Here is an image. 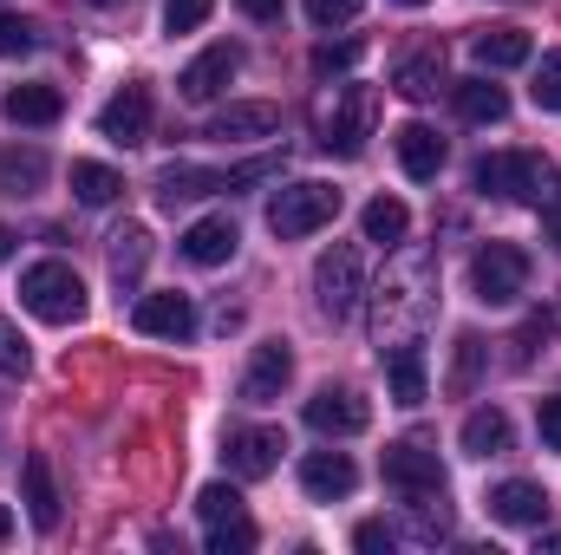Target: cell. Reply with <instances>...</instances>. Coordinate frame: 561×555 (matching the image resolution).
<instances>
[{
	"mask_svg": "<svg viewBox=\"0 0 561 555\" xmlns=\"http://www.w3.org/2000/svg\"><path fill=\"white\" fill-rule=\"evenodd\" d=\"M287 380H294V347H287V340H262L255 360H249V373H242V406H268V399H280Z\"/></svg>",
	"mask_w": 561,
	"mask_h": 555,
	"instance_id": "10",
	"label": "cell"
},
{
	"mask_svg": "<svg viewBox=\"0 0 561 555\" xmlns=\"http://www.w3.org/2000/svg\"><path fill=\"white\" fill-rule=\"evenodd\" d=\"M450 99H457V112H463L470 125H503V118H510V92L490 86V79H457Z\"/></svg>",
	"mask_w": 561,
	"mask_h": 555,
	"instance_id": "23",
	"label": "cell"
},
{
	"mask_svg": "<svg viewBox=\"0 0 561 555\" xmlns=\"http://www.w3.org/2000/svg\"><path fill=\"white\" fill-rule=\"evenodd\" d=\"M92 7H125V0H92Z\"/></svg>",
	"mask_w": 561,
	"mask_h": 555,
	"instance_id": "45",
	"label": "cell"
},
{
	"mask_svg": "<svg viewBox=\"0 0 561 555\" xmlns=\"http://www.w3.org/2000/svg\"><path fill=\"white\" fill-rule=\"evenodd\" d=\"M131 327L150 333V340H190L196 333V307H190V294H144L138 307H131Z\"/></svg>",
	"mask_w": 561,
	"mask_h": 555,
	"instance_id": "11",
	"label": "cell"
},
{
	"mask_svg": "<svg viewBox=\"0 0 561 555\" xmlns=\"http://www.w3.org/2000/svg\"><path fill=\"white\" fill-rule=\"evenodd\" d=\"M373 125H379V92L373 86H346L333 99V112L320 118V150L327 157H359L366 138H373Z\"/></svg>",
	"mask_w": 561,
	"mask_h": 555,
	"instance_id": "4",
	"label": "cell"
},
{
	"mask_svg": "<svg viewBox=\"0 0 561 555\" xmlns=\"http://www.w3.org/2000/svg\"><path fill=\"white\" fill-rule=\"evenodd\" d=\"M470 53H477V66L483 72H510V66H529V33L523 26H490V33H477L470 39Z\"/></svg>",
	"mask_w": 561,
	"mask_h": 555,
	"instance_id": "21",
	"label": "cell"
},
{
	"mask_svg": "<svg viewBox=\"0 0 561 555\" xmlns=\"http://www.w3.org/2000/svg\"><path fill=\"white\" fill-rule=\"evenodd\" d=\"M7 256H13V229L0 223V269H7Z\"/></svg>",
	"mask_w": 561,
	"mask_h": 555,
	"instance_id": "43",
	"label": "cell"
},
{
	"mask_svg": "<svg viewBox=\"0 0 561 555\" xmlns=\"http://www.w3.org/2000/svg\"><path fill=\"white\" fill-rule=\"evenodd\" d=\"M268 132H280V105H268V99H236V105H222V112L203 125V138H216V144L268 138Z\"/></svg>",
	"mask_w": 561,
	"mask_h": 555,
	"instance_id": "14",
	"label": "cell"
},
{
	"mask_svg": "<svg viewBox=\"0 0 561 555\" xmlns=\"http://www.w3.org/2000/svg\"><path fill=\"white\" fill-rule=\"evenodd\" d=\"M26 366H33V353H26V340H20V327H13V320H0V373H13V380H26Z\"/></svg>",
	"mask_w": 561,
	"mask_h": 555,
	"instance_id": "37",
	"label": "cell"
},
{
	"mask_svg": "<svg viewBox=\"0 0 561 555\" xmlns=\"http://www.w3.org/2000/svg\"><path fill=\"white\" fill-rule=\"evenodd\" d=\"M249 550H255V523H249V517L209 523V555H249Z\"/></svg>",
	"mask_w": 561,
	"mask_h": 555,
	"instance_id": "31",
	"label": "cell"
},
{
	"mask_svg": "<svg viewBox=\"0 0 561 555\" xmlns=\"http://www.w3.org/2000/svg\"><path fill=\"white\" fill-rule=\"evenodd\" d=\"M216 190H229V170H203V163H163V177H157V196L176 209V203H196V196H216Z\"/></svg>",
	"mask_w": 561,
	"mask_h": 555,
	"instance_id": "19",
	"label": "cell"
},
{
	"mask_svg": "<svg viewBox=\"0 0 561 555\" xmlns=\"http://www.w3.org/2000/svg\"><path fill=\"white\" fill-rule=\"evenodd\" d=\"M236 7H242L249 20H262V26H275L280 20V0H236Z\"/></svg>",
	"mask_w": 561,
	"mask_h": 555,
	"instance_id": "42",
	"label": "cell"
},
{
	"mask_svg": "<svg viewBox=\"0 0 561 555\" xmlns=\"http://www.w3.org/2000/svg\"><path fill=\"white\" fill-rule=\"evenodd\" d=\"M536 105L542 112H561V53H542V66H536Z\"/></svg>",
	"mask_w": 561,
	"mask_h": 555,
	"instance_id": "35",
	"label": "cell"
},
{
	"mask_svg": "<svg viewBox=\"0 0 561 555\" xmlns=\"http://www.w3.org/2000/svg\"><path fill=\"white\" fill-rule=\"evenodd\" d=\"M386 484L412 503V497H444V464H437V451H424V444H392L386 451Z\"/></svg>",
	"mask_w": 561,
	"mask_h": 555,
	"instance_id": "7",
	"label": "cell"
},
{
	"mask_svg": "<svg viewBox=\"0 0 561 555\" xmlns=\"http://www.w3.org/2000/svg\"><path fill=\"white\" fill-rule=\"evenodd\" d=\"M490 517L510 523V530H542V517H549V490L529 484V477H510V484L490 490Z\"/></svg>",
	"mask_w": 561,
	"mask_h": 555,
	"instance_id": "13",
	"label": "cell"
},
{
	"mask_svg": "<svg viewBox=\"0 0 561 555\" xmlns=\"http://www.w3.org/2000/svg\"><path fill=\"white\" fill-rule=\"evenodd\" d=\"M477 360H483V340H477V333H463V340H457V373H450V393H470Z\"/></svg>",
	"mask_w": 561,
	"mask_h": 555,
	"instance_id": "38",
	"label": "cell"
},
{
	"mask_svg": "<svg viewBox=\"0 0 561 555\" xmlns=\"http://www.w3.org/2000/svg\"><path fill=\"white\" fill-rule=\"evenodd\" d=\"M463 451H470V457H503V451H510V418L496 412V406L470 412L463 418Z\"/></svg>",
	"mask_w": 561,
	"mask_h": 555,
	"instance_id": "28",
	"label": "cell"
},
{
	"mask_svg": "<svg viewBox=\"0 0 561 555\" xmlns=\"http://www.w3.org/2000/svg\"><path fill=\"white\" fill-rule=\"evenodd\" d=\"M386 380H392V406H424V353L405 340V347H392L386 353Z\"/></svg>",
	"mask_w": 561,
	"mask_h": 555,
	"instance_id": "26",
	"label": "cell"
},
{
	"mask_svg": "<svg viewBox=\"0 0 561 555\" xmlns=\"http://www.w3.org/2000/svg\"><path fill=\"white\" fill-rule=\"evenodd\" d=\"M353 484H359V471H353L346 451H307V457H300V490H307V497L333 503V497H353Z\"/></svg>",
	"mask_w": 561,
	"mask_h": 555,
	"instance_id": "16",
	"label": "cell"
},
{
	"mask_svg": "<svg viewBox=\"0 0 561 555\" xmlns=\"http://www.w3.org/2000/svg\"><path fill=\"white\" fill-rule=\"evenodd\" d=\"M99 138H112L118 150H131V144L150 138V86H125V92H112L105 99V112H99Z\"/></svg>",
	"mask_w": 561,
	"mask_h": 555,
	"instance_id": "8",
	"label": "cell"
},
{
	"mask_svg": "<svg viewBox=\"0 0 561 555\" xmlns=\"http://www.w3.org/2000/svg\"><path fill=\"white\" fill-rule=\"evenodd\" d=\"M392 86H399V99H437V86H444V59L437 53H412V59H399V72H392Z\"/></svg>",
	"mask_w": 561,
	"mask_h": 555,
	"instance_id": "27",
	"label": "cell"
},
{
	"mask_svg": "<svg viewBox=\"0 0 561 555\" xmlns=\"http://www.w3.org/2000/svg\"><path fill=\"white\" fill-rule=\"evenodd\" d=\"M333 216H340V190L333 183H313V177L275 190V203H268V229H275L280 242H300V236L327 229Z\"/></svg>",
	"mask_w": 561,
	"mask_h": 555,
	"instance_id": "3",
	"label": "cell"
},
{
	"mask_svg": "<svg viewBox=\"0 0 561 555\" xmlns=\"http://www.w3.org/2000/svg\"><path fill=\"white\" fill-rule=\"evenodd\" d=\"M536 431H542L549 451H561V399H542V406H536Z\"/></svg>",
	"mask_w": 561,
	"mask_h": 555,
	"instance_id": "41",
	"label": "cell"
},
{
	"mask_svg": "<svg viewBox=\"0 0 561 555\" xmlns=\"http://www.w3.org/2000/svg\"><path fill=\"white\" fill-rule=\"evenodd\" d=\"M359 229H366V242L399 249V242L412 236V209H405L399 196H373V203H366V216H359Z\"/></svg>",
	"mask_w": 561,
	"mask_h": 555,
	"instance_id": "25",
	"label": "cell"
},
{
	"mask_svg": "<svg viewBox=\"0 0 561 555\" xmlns=\"http://www.w3.org/2000/svg\"><path fill=\"white\" fill-rule=\"evenodd\" d=\"M26 53H33V20L0 13V59H26Z\"/></svg>",
	"mask_w": 561,
	"mask_h": 555,
	"instance_id": "36",
	"label": "cell"
},
{
	"mask_svg": "<svg viewBox=\"0 0 561 555\" xmlns=\"http://www.w3.org/2000/svg\"><path fill=\"white\" fill-rule=\"evenodd\" d=\"M196 517H203V523L242 517V490H236V484H203V490H196Z\"/></svg>",
	"mask_w": 561,
	"mask_h": 555,
	"instance_id": "30",
	"label": "cell"
},
{
	"mask_svg": "<svg viewBox=\"0 0 561 555\" xmlns=\"http://www.w3.org/2000/svg\"><path fill=\"white\" fill-rule=\"evenodd\" d=\"M176 249H183V262H196V269H222V262L242 249V229H236V216H196Z\"/></svg>",
	"mask_w": 561,
	"mask_h": 555,
	"instance_id": "12",
	"label": "cell"
},
{
	"mask_svg": "<svg viewBox=\"0 0 561 555\" xmlns=\"http://www.w3.org/2000/svg\"><path fill=\"white\" fill-rule=\"evenodd\" d=\"M7 536H13V510H0V543H7Z\"/></svg>",
	"mask_w": 561,
	"mask_h": 555,
	"instance_id": "44",
	"label": "cell"
},
{
	"mask_svg": "<svg viewBox=\"0 0 561 555\" xmlns=\"http://www.w3.org/2000/svg\"><path fill=\"white\" fill-rule=\"evenodd\" d=\"M359 53H366L359 39H320V46H313V72H353Z\"/></svg>",
	"mask_w": 561,
	"mask_h": 555,
	"instance_id": "33",
	"label": "cell"
},
{
	"mask_svg": "<svg viewBox=\"0 0 561 555\" xmlns=\"http://www.w3.org/2000/svg\"><path fill=\"white\" fill-rule=\"evenodd\" d=\"M39 177H46V157H39V150H7V157H0V183H7V190H33Z\"/></svg>",
	"mask_w": 561,
	"mask_h": 555,
	"instance_id": "32",
	"label": "cell"
},
{
	"mask_svg": "<svg viewBox=\"0 0 561 555\" xmlns=\"http://www.w3.org/2000/svg\"><path fill=\"white\" fill-rule=\"evenodd\" d=\"M59 112H66V99H59L53 86H13V92L0 99V118H7V125H26V132L59 125Z\"/></svg>",
	"mask_w": 561,
	"mask_h": 555,
	"instance_id": "18",
	"label": "cell"
},
{
	"mask_svg": "<svg viewBox=\"0 0 561 555\" xmlns=\"http://www.w3.org/2000/svg\"><path fill=\"white\" fill-rule=\"evenodd\" d=\"M105 256H112V281L131 294V287L144 281V269H150V229H144V223L112 229V249H105Z\"/></svg>",
	"mask_w": 561,
	"mask_h": 555,
	"instance_id": "22",
	"label": "cell"
},
{
	"mask_svg": "<svg viewBox=\"0 0 561 555\" xmlns=\"http://www.w3.org/2000/svg\"><path fill=\"white\" fill-rule=\"evenodd\" d=\"M353 543H359L366 555H392V550H399V530H392V523H359V530H353Z\"/></svg>",
	"mask_w": 561,
	"mask_h": 555,
	"instance_id": "40",
	"label": "cell"
},
{
	"mask_svg": "<svg viewBox=\"0 0 561 555\" xmlns=\"http://www.w3.org/2000/svg\"><path fill=\"white\" fill-rule=\"evenodd\" d=\"M280 451H287V438H280L275 424L229 431V471H236V477H268V471L280 464Z\"/></svg>",
	"mask_w": 561,
	"mask_h": 555,
	"instance_id": "15",
	"label": "cell"
},
{
	"mask_svg": "<svg viewBox=\"0 0 561 555\" xmlns=\"http://www.w3.org/2000/svg\"><path fill=\"white\" fill-rule=\"evenodd\" d=\"M359 7L366 0H307V20L313 26H346V20H359Z\"/></svg>",
	"mask_w": 561,
	"mask_h": 555,
	"instance_id": "39",
	"label": "cell"
},
{
	"mask_svg": "<svg viewBox=\"0 0 561 555\" xmlns=\"http://www.w3.org/2000/svg\"><path fill=\"white\" fill-rule=\"evenodd\" d=\"M359 256L346 249V242H333L320 262H313V301H320V314L327 320H346L353 307H359Z\"/></svg>",
	"mask_w": 561,
	"mask_h": 555,
	"instance_id": "6",
	"label": "cell"
},
{
	"mask_svg": "<svg viewBox=\"0 0 561 555\" xmlns=\"http://www.w3.org/2000/svg\"><path fill=\"white\" fill-rule=\"evenodd\" d=\"M392 144H399V163H405V177H419V183H431L437 170H444V138L431 132V125H399L392 132Z\"/></svg>",
	"mask_w": 561,
	"mask_h": 555,
	"instance_id": "20",
	"label": "cell"
},
{
	"mask_svg": "<svg viewBox=\"0 0 561 555\" xmlns=\"http://www.w3.org/2000/svg\"><path fill=\"white\" fill-rule=\"evenodd\" d=\"M216 0H163V33H196Z\"/></svg>",
	"mask_w": 561,
	"mask_h": 555,
	"instance_id": "34",
	"label": "cell"
},
{
	"mask_svg": "<svg viewBox=\"0 0 561 555\" xmlns=\"http://www.w3.org/2000/svg\"><path fill=\"white\" fill-rule=\"evenodd\" d=\"M242 72V53L236 46H209V53H196L190 66H183V79H176V92L190 99V105H209V99H222L229 92V79Z\"/></svg>",
	"mask_w": 561,
	"mask_h": 555,
	"instance_id": "9",
	"label": "cell"
},
{
	"mask_svg": "<svg viewBox=\"0 0 561 555\" xmlns=\"http://www.w3.org/2000/svg\"><path fill=\"white\" fill-rule=\"evenodd\" d=\"M72 196L92 203V209H105V203L125 196V177H118L112 163H72Z\"/></svg>",
	"mask_w": 561,
	"mask_h": 555,
	"instance_id": "29",
	"label": "cell"
},
{
	"mask_svg": "<svg viewBox=\"0 0 561 555\" xmlns=\"http://www.w3.org/2000/svg\"><path fill=\"white\" fill-rule=\"evenodd\" d=\"M366 418H373V412H366V399L333 393V386L307 399V424H313L320 438H359V431H366Z\"/></svg>",
	"mask_w": 561,
	"mask_h": 555,
	"instance_id": "17",
	"label": "cell"
},
{
	"mask_svg": "<svg viewBox=\"0 0 561 555\" xmlns=\"http://www.w3.org/2000/svg\"><path fill=\"white\" fill-rule=\"evenodd\" d=\"M20 477H26V517H33V530H59V484H53V464L33 451Z\"/></svg>",
	"mask_w": 561,
	"mask_h": 555,
	"instance_id": "24",
	"label": "cell"
},
{
	"mask_svg": "<svg viewBox=\"0 0 561 555\" xmlns=\"http://www.w3.org/2000/svg\"><path fill=\"white\" fill-rule=\"evenodd\" d=\"M85 281L79 269H66V262H33L26 275H20V307L33 314V320H46V327H72V320H85Z\"/></svg>",
	"mask_w": 561,
	"mask_h": 555,
	"instance_id": "2",
	"label": "cell"
},
{
	"mask_svg": "<svg viewBox=\"0 0 561 555\" xmlns=\"http://www.w3.org/2000/svg\"><path fill=\"white\" fill-rule=\"evenodd\" d=\"M470 183H477L483 196L536 203L542 216H549V209H561V177H556V163H549V157H536V150H496V157H477Z\"/></svg>",
	"mask_w": 561,
	"mask_h": 555,
	"instance_id": "1",
	"label": "cell"
},
{
	"mask_svg": "<svg viewBox=\"0 0 561 555\" xmlns=\"http://www.w3.org/2000/svg\"><path fill=\"white\" fill-rule=\"evenodd\" d=\"M399 7H424V0H399Z\"/></svg>",
	"mask_w": 561,
	"mask_h": 555,
	"instance_id": "46",
	"label": "cell"
},
{
	"mask_svg": "<svg viewBox=\"0 0 561 555\" xmlns=\"http://www.w3.org/2000/svg\"><path fill=\"white\" fill-rule=\"evenodd\" d=\"M470 287H477L483 307H510V301L529 287V256H523L516 242H490V249H477V262H470Z\"/></svg>",
	"mask_w": 561,
	"mask_h": 555,
	"instance_id": "5",
	"label": "cell"
}]
</instances>
